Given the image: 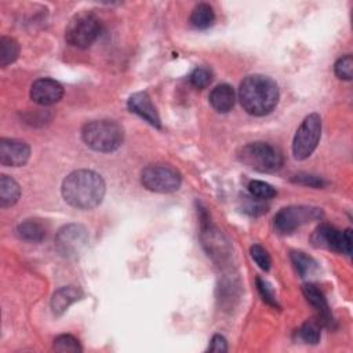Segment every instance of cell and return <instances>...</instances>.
Segmentation results:
<instances>
[{
	"instance_id": "9",
	"label": "cell",
	"mask_w": 353,
	"mask_h": 353,
	"mask_svg": "<svg viewBox=\"0 0 353 353\" xmlns=\"http://www.w3.org/2000/svg\"><path fill=\"white\" fill-rule=\"evenodd\" d=\"M312 243L314 247L327 248L335 252H342L350 255L352 252V230L346 229L343 232L335 229L330 225H320L312 234Z\"/></svg>"
},
{
	"instance_id": "29",
	"label": "cell",
	"mask_w": 353,
	"mask_h": 353,
	"mask_svg": "<svg viewBox=\"0 0 353 353\" xmlns=\"http://www.w3.org/2000/svg\"><path fill=\"white\" fill-rule=\"evenodd\" d=\"M256 288L259 291V295L262 296L263 302H266L268 305L273 306V307H279L277 305V301H276V296L269 285V283L261 277H256Z\"/></svg>"
},
{
	"instance_id": "13",
	"label": "cell",
	"mask_w": 353,
	"mask_h": 353,
	"mask_svg": "<svg viewBox=\"0 0 353 353\" xmlns=\"http://www.w3.org/2000/svg\"><path fill=\"white\" fill-rule=\"evenodd\" d=\"M127 106L128 109L138 114L139 117H142L145 121H148L150 125L156 127V128H160V117H159V113L150 99V97L146 94V92H135L132 94L130 98H128V102H127Z\"/></svg>"
},
{
	"instance_id": "24",
	"label": "cell",
	"mask_w": 353,
	"mask_h": 353,
	"mask_svg": "<svg viewBox=\"0 0 353 353\" xmlns=\"http://www.w3.org/2000/svg\"><path fill=\"white\" fill-rule=\"evenodd\" d=\"M298 338L309 345H316L320 341V324L319 321H306L296 331Z\"/></svg>"
},
{
	"instance_id": "5",
	"label": "cell",
	"mask_w": 353,
	"mask_h": 353,
	"mask_svg": "<svg viewBox=\"0 0 353 353\" xmlns=\"http://www.w3.org/2000/svg\"><path fill=\"white\" fill-rule=\"evenodd\" d=\"M101 33V22L98 18L90 12H80L74 15L66 29V41L77 48H88Z\"/></svg>"
},
{
	"instance_id": "12",
	"label": "cell",
	"mask_w": 353,
	"mask_h": 353,
	"mask_svg": "<svg viewBox=\"0 0 353 353\" xmlns=\"http://www.w3.org/2000/svg\"><path fill=\"white\" fill-rule=\"evenodd\" d=\"M63 95L62 85L52 79H39L30 87V98L41 106L57 103Z\"/></svg>"
},
{
	"instance_id": "20",
	"label": "cell",
	"mask_w": 353,
	"mask_h": 353,
	"mask_svg": "<svg viewBox=\"0 0 353 353\" xmlns=\"http://www.w3.org/2000/svg\"><path fill=\"white\" fill-rule=\"evenodd\" d=\"M214 21H215L214 10L207 3L197 4L190 14V23L196 29H201V30L208 29L210 26H212Z\"/></svg>"
},
{
	"instance_id": "2",
	"label": "cell",
	"mask_w": 353,
	"mask_h": 353,
	"mask_svg": "<svg viewBox=\"0 0 353 353\" xmlns=\"http://www.w3.org/2000/svg\"><path fill=\"white\" fill-rule=\"evenodd\" d=\"M239 99L247 113L265 116L270 113L279 102L277 83L263 74L247 76L240 84Z\"/></svg>"
},
{
	"instance_id": "32",
	"label": "cell",
	"mask_w": 353,
	"mask_h": 353,
	"mask_svg": "<svg viewBox=\"0 0 353 353\" xmlns=\"http://www.w3.org/2000/svg\"><path fill=\"white\" fill-rule=\"evenodd\" d=\"M208 352H215V353H225L228 352V342L226 339L216 334L211 338V342H210V346H208Z\"/></svg>"
},
{
	"instance_id": "27",
	"label": "cell",
	"mask_w": 353,
	"mask_h": 353,
	"mask_svg": "<svg viewBox=\"0 0 353 353\" xmlns=\"http://www.w3.org/2000/svg\"><path fill=\"white\" fill-rule=\"evenodd\" d=\"M189 81L194 88L203 90L205 87L210 85V83L212 81V74L207 68H196L190 76H189Z\"/></svg>"
},
{
	"instance_id": "21",
	"label": "cell",
	"mask_w": 353,
	"mask_h": 353,
	"mask_svg": "<svg viewBox=\"0 0 353 353\" xmlns=\"http://www.w3.org/2000/svg\"><path fill=\"white\" fill-rule=\"evenodd\" d=\"M19 54V44L12 37H1L0 39V66L6 68L12 63Z\"/></svg>"
},
{
	"instance_id": "25",
	"label": "cell",
	"mask_w": 353,
	"mask_h": 353,
	"mask_svg": "<svg viewBox=\"0 0 353 353\" xmlns=\"http://www.w3.org/2000/svg\"><path fill=\"white\" fill-rule=\"evenodd\" d=\"M52 349L55 352H61V353H79L83 350L79 341L73 335H69V334H62V335L57 336L54 339Z\"/></svg>"
},
{
	"instance_id": "10",
	"label": "cell",
	"mask_w": 353,
	"mask_h": 353,
	"mask_svg": "<svg viewBox=\"0 0 353 353\" xmlns=\"http://www.w3.org/2000/svg\"><path fill=\"white\" fill-rule=\"evenodd\" d=\"M88 244V233L81 225H66L57 233L55 247L58 252L68 258L79 256Z\"/></svg>"
},
{
	"instance_id": "7",
	"label": "cell",
	"mask_w": 353,
	"mask_h": 353,
	"mask_svg": "<svg viewBox=\"0 0 353 353\" xmlns=\"http://www.w3.org/2000/svg\"><path fill=\"white\" fill-rule=\"evenodd\" d=\"M323 216V211L317 207L309 205H290L281 208L274 215V229L281 234H290L298 228Z\"/></svg>"
},
{
	"instance_id": "11",
	"label": "cell",
	"mask_w": 353,
	"mask_h": 353,
	"mask_svg": "<svg viewBox=\"0 0 353 353\" xmlns=\"http://www.w3.org/2000/svg\"><path fill=\"white\" fill-rule=\"evenodd\" d=\"M30 156V148L19 139H0V163L4 167H21Z\"/></svg>"
},
{
	"instance_id": "1",
	"label": "cell",
	"mask_w": 353,
	"mask_h": 353,
	"mask_svg": "<svg viewBox=\"0 0 353 353\" xmlns=\"http://www.w3.org/2000/svg\"><path fill=\"white\" fill-rule=\"evenodd\" d=\"M105 182L91 170L70 172L62 182V196L68 204L80 210L95 208L103 199Z\"/></svg>"
},
{
	"instance_id": "14",
	"label": "cell",
	"mask_w": 353,
	"mask_h": 353,
	"mask_svg": "<svg viewBox=\"0 0 353 353\" xmlns=\"http://www.w3.org/2000/svg\"><path fill=\"white\" fill-rule=\"evenodd\" d=\"M302 292H303L306 301L317 312L319 324L331 327L332 323H334V319H332V314L330 312V307H328V303H327V299H325L324 294L314 284H305L302 287Z\"/></svg>"
},
{
	"instance_id": "23",
	"label": "cell",
	"mask_w": 353,
	"mask_h": 353,
	"mask_svg": "<svg viewBox=\"0 0 353 353\" xmlns=\"http://www.w3.org/2000/svg\"><path fill=\"white\" fill-rule=\"evenodd\" d=\"M247 188H248L250 196L256 200L265 201V200H269L276 196V189L263 181H256V179L251 181Z\"/></svg>"
},
{
	"instance_id": "30",
	"label": "cell",
	"mask_w": 353,
	"mask_h": 353,
	"mask_svg": "<svg viewBox=\"0 0 353 353\" xmlns=\"http://www.w3.org/2000/svg\"><path fill=\"white\" fill-rule=\"evenodd\" d=\"M243 211L247 212L248 215L251 216H256V215H261L263 212L268 211V207L263 204L262 200H256L254 197H251V200H248L244 207H243Z\"/></svg>"
},
{
	"instance_id": "19",
	"label": "cell",
	"mask_w": 353,
	"mask_h": 353,
	"mask_svg": "<svg viewBox=\"0 0 353 353\" xmlns=\"http://www.w3.org/2000/svg\"><path fill=\"white\" fill-rule=\"evenodd\" d=\"M21 196L19 185L8 175L0 176V205L3 208L14 205Z\"/></svg>"
},
{
	"instance_id": "31",
	"label": "cell",
	"mask_w": 353,
	"mask_h": 353,
	"mask_svg": "<svg viewBox=\"0 0 353 353\" xmlns=\"http://www.w3.org/2000/svg\"><path fill=\"white\" fill-rule=\"evenodd\" d=\"M292 181L298 182V183H302V185H306V186H312V188H321V186L325 185V182L320 176L312 175V174L295 175V178Z\"/></svg>"
},
{
	"instance_id": "4",
	"label": "cell",
	"mask_w": 353,
	"mask_h": 353,
	"mask_svg": "<svg viewBox=\"0 0 353 353\" xmlns=\"http://www.w3.org/2000/svg\"><path fill=\"white\" fill-rule=\"evenodd\" d=\"M239 160L259 172H274L283 165L281 152L266 142H252L243 146L239 152Z\"/></svg>"
},
{
	"instance_id": "6",
	"label": "cell",
	"mask_w": 353,
	"mask_h": 353,
	"mask_svg": "<svg viewBox=\"0 0 353 353\" xmlns=\"http://www.w3.org/2000/svg\"><path fill=\"white\" fill-rule=\"evenodd\" d=\"M321 137V119L317 113H312L305 117L292 141V154L296 160L307 159Z\"/></svg>"
},
{
	"instance_id": "28",
	"label": "cell",
	"mask_w": 353,
	"mask_h": 353,
	"mask_svg": "<svg viewBox=\"0 0 353 353\" xmlns=\"http://www.w3.org/2000/svg\"><path fill=\"white\" fill-rule=\"evenodd\" d=\"M250 252H251V256H252V259L255 261V263H256L262 270L266 272V270L270 269L272 261H270V256H269L268 251H266L263 247L255 244V245H252V247L250 248Z\"/></svg>"
},
{
	"instance_id": "8",
	"label": "cell",
	"mask_w": 353,
	"mask_h": 353,
	"mask_svg": "<svg viewBox=\"0 0 353 353\" xmlns=\"http://www.w3.org/2000/svg\"><path fill=\"white\" fill-rule=\"evenodd\" d=\"M142 185L156 193H172L181 186V174L170 165H149L141 174Z\"/></svg>"
},
{
	"instance_id": "3",
	"label": "cell",
	"mask_w": 353,
	"mask_h": 353,
	"mask_svg": "<svg viewBox=\"0 0 353 353\" xmlns=\"http://www.w3.org/2000/svg\"><path fill=\"white\" fill-rule=\"evenodd\" d=\"M84 143L97 152H113L123 143V127L114 120H94L81 130Z\"/></svg>"
},
{
	"instance_id": "17",
	"label": "cell",
	"mask_w": 353,
	"mask_h": 353,
	"mask_svg": "<svg viewBox=\"0 0 353 353\" xmlns=\"http://www.w3.org/2000/svg\"><path fill=\"white\" fill-rule=\"evenodd\" d=\"M234 99V91L229 84H219L210 94V103L219 113H228L232 110Z\"/></svg>"
},
{
	"instance_id": "16",
	"label": "cell",
	"mask_w": 353,
	"mask_h": 353,
	"mask_svg": "<svg viewBox=\"0 0 353 353\" xmlns=\"http://www.w3.org/2000/svg\"><path fill=\"white\" fill-rule=\"evenodd\" d=\"M81 296H83L81 290L79 287H74V285H68V287H62V288L57 290L52 295V299H51L52 313L55 316H61L62 313H65V310L72 303L81 299Z\"/></svg>"
},
{
	"instance_id": "18",
	"label": "cell",
	"mask_w": 353,
	"mask_h": 353,
	"mask_svg": "<svg viewBox=\"0 0 353 353\" xmlns=\"http://www.w3.org/2000/svg\"><path fill=\"white\" fill-rule=\"evenodd\" d=\"M19 239L30 243H40L46 237V228L37 219H26L17 226Z\"/></svg>"
},
{
	"instance_id": "26",
	"label": "cell",
	"mask_w": 353,
	"mask_h": 353,
	"mask_svg": "<svg viewBox=\"0 0 353 353\" xmlns=\"http://www.w3.org/2000/svg\"><path fill=\"white\" fill-rule=\"evenodd\" d=\"M334 72L341 80H352L353 77V58L352 55H345L339 58L334 65Z\"/></svg>"
},
{
	"instance_id": "22",
	"label": "cell",
	"mask_w": 353,
	"mask_h": 353,
	"mask_svg": "<svg viewBox=\"0 0 353 353\" xmlns=\"http://www.w3.org/2000/svg\"><path fill=\"white\" fill-rule=\"evenodd\" d=\"M291 261L301 277H307L317 269L316 261L302 251H292Z\"/></svg>"
},
{
	"instance_id": "15",
	"label": "cell",
	"mask_w": 353,
	"mask_h": 353,
	"mask_svg": "<svg viewBox=\"0 0 353 353\" xmlns=\"http://www.w3.org/2000/svg\"><path fill=\"white\" fill-rule=\"evenodd\" d=\"M201 240H203V245L210 256H212L215 259H222L223 256L228 255V252H229L228 241L225 240L222 233L218 229L210 226V223H207L203 228Z\"/></svg>"
}]
</instances>
